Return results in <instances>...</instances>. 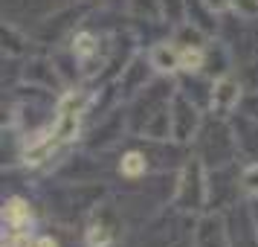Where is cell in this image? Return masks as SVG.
<instances>
[{
    "mask_svg": "<svg viewBox=\"0 0 258 247\" xmlns=\"http://www.w3.org/2000/svg\"><path fill=\"white\" fill-rule=\"evenodd\" d=\"M200 125L203 122H200L198 105L186 93H174V99H171V137L177 142H188L198 137Z\"/></svg>",
    "mask_w": 258,
    "mask_h": 247,
    "instance_id": "277c9868",
    "label": "cell"
},
{
    "mask_svg": "<svg viewBox=\"0 0 258 247\" xmlns=\"http://www.w3.org/2000/svg\"><path fill=\"white\" fill-rule=\"evenodd\" d=\"M226 230H229V244L232 247H258V227L252 221V212L244 204L229 207Z\"/></svg>",
    "mask_w": 258,
    "mask_h": 247,
    "instance_id": "5b68a950",
    "label": "cell"
},
{
    "mask_svg": "<svg viewBox=\"0 0 258 247\" xmlns=\"http://www.w3.org/2000/svg\"><path fill=\"white\" fill-rule=\"evenodd\" d=\"M241 105V84L229 79V76H221L218 82L212 84L209 90V108L215 117H226L229 111Z\"/></svg>",
    "mask_w": 258,
    "mask_h": 247,
    "instance_id": "8992f818",
    "label": "cell"
},
{
    "mask_svg": "<svg viewBox=\"0 0 258 247\" xmlns=\"http://www.w3.org/2000/svg\"><path fill=\"white\" fill-rule=\"evenodd\" d=\"M206 64V50L203 47H183L180 50V70L198 73Z\"/></svg>",
    "mask_w": 258,
    "mask_h": 247,
    "instance_id": "e0dca14e",
    "label": "cell"
},
{
    "mask_svg": "<svg viewBox=\"0 0 258 247\" xmlns=\"http://www.w3.org/2000/svg\"><path fill=\"white\" fill-rule=\"evenodd\" d=\"M174 204L180 212H198L209 204V177L203 172V160L200 157H188L180 177H177V195Z\"/></svg>",
    "mask_w": 258,
    "mask_h": 247,
    "instance_id": "7a4b0ae2",
    "label": "cell"
},
{
    "mask_svg": "<svg viewBox=\"0 0 258 247\" xmlns=\"http://www.w3.org/2000/svg\"><path fill=\"white\" fill-rule=\"evenodd\" d=\"M241 114L258 122V93H249V96L241 99Z\"/></svg>",
    "mask_w": 258,
    "mask_h": 247,
    "instance_id": "ffe728a7",
    "label": "cell"
},
{
    "mask_svg": "<svg viewBox=\"0 0 258 247\" xmlns=\"http://www.w3.org/2000/svg\"><path fill=\"white\" fill-rule=\"evenodd\" d=\"M148 67H151V61H148V64H145L142 59L131 61V67H125V73H122V90H125V93L145 90V82H148Z\"/></svg>",
    "mask_w": 258,
    "mask_h": 247,
    "instance_id": "4fadbf2b",
    "label": "cell"
},
{
    "mask_svg": "<svg viewBox=\"0 0 258 247\" xmlns=\"http://www.w3.org/2000/svg\"><path fill=\"white\" fill-rule=\"evenodd\" d=\"M186 12H188V18H191V24L198 26V29H203V32H215V29H218V21H215L218 12L212 9L206 0H188Z\"/></svg>",
    "mask_w": 258,
    "mask_h": 247,
    "instance_id": "8fae6325",
    "label": "cell"
},
{
    "mask_svg": "<svg viewBox=\"0 0 258 247\" xmlns=\"http://www.w3.org/2000/svg\"><path fill=\"white\" fill-rule=\"evenodd\" d=\"M35 247H58V241L52 235H38L35 238Z\"/></svg>",
    "mask_w": 258,
    "mask_h": 247,
    "instance_id": "44dd1931",
    "label": "cell"
},
{
    "mask_svg": "<svg viewBox=\"0 0 258 247\" xmlns=\"http://www.w3.org/2000/svg\"><path fill=\"white\" fill-rule=\"evenodd\" d=\"M215 12H226L232 9L238 15H258V0H206Z\"/></svg>",
    "mask_w": 258,
    "mask_h": 247,
    "instance_id": "2e32d148",
    "label": "cell"
},
{
    "mask_svg": "<svg viewBox=\"0 0 258 247\" xmlns=\"http://www.w3.org/2000/svg\"><path fill=\"white\" fill-rule=\"evenodd\" d=\"M73 56H76V61H82L84 70H87L90 59L99 56V38L93 32H79V35L73 38Z\"/></svg>",
    "mask_w": 258,
    "mask_h": 247,
    "instance_id": "5bb4252c",
    "label": "cell"
},
{
    "mask_svg": "<svg viewBox=\"0 0 258 247\" xmlns=\"http://www.w3.org/2000/svg\"><path fill=\"white\" fill-rule=\"evenodd\" d=\"M148 172V157L145 152H128L122 154V160H119V175L128 177V180H137Z\"/></svg>",
    "mask_w": 258,
    "mask_h": 247,
    "instance_id": "9a60e30c",
    "label": "cell"
},
{
    "mask_svg": "<svg viewBox=\"0 0 258 247\" xmlns=\"http://www.w3.org/2000/svg\"><path fill=\"white\" fill-rule=\"evenodd\" d=\"M148 61H151L154 70L171 73L180 67V50H174L171 44H154L151 53H148Z\"/></svg>",
    "mask_w": 258,
    "mask_h": 247,
    "instance_id": "7c38bea8",
    "label": "cell"
},
{
    "mask_svg": "<svg viewBox=\"0 0 258 247\" xmlns=\"http://www.w3.org/2000/svg\"><path fill=\"white\" fill-rule=\"evenodd\" d=\"M195 145H198V157L206 166H226L235 163V154H238V140H235V128H229L223 117H212L200 125L198 137H195Z\"/></svg>",
    "mask_w": 258,
    "mask_h": 247,
    "instance_id": "6da1fadb",
    "label": "cell"
},
{
    "mask_svg": "<svg viewBox=\"0 0 258 247\" xmlns=\"http://www.w3.org/2000/svg\"><path fill=\"white\" fill-rule=\"evenodd\" d=\"M188 0H163V15L171 21V24H180L183 21V9H186Z\"/></svg>",
    "mask_w": 258,
    "mask_h": 247,
    "instance_id": "d6986e66",
    "label": "cell"
},
{
    "mask_svg": "<svg viewBox=\"0 0 258 247\" xmlns=\"http://www.w3.org/2000/svg\"><path fill=\"white\" fill-rule=\"evenodd\" d=\"M232 128H235V140H238V154H244V157L258 163V122L241 114Z\"/></svg>",
    "mask_w": 258,
    "mask_h": 247,
    "instance_id": "ba28073f",
    "label": "cell"
},
{
    "mask_svg": "<svg viewBox=\"0 0 258 247\" xmlns=\"http://www.w3.org/2000/svg\"><path fill=\"white\" fill-rule=\"evenodd\" d=\"M238 192H244L241 186V172L235 163L215 166L209 175V204L212 210H226L238 204Z\"/></svg>",
    "mask_w": 258,
    "mask_h": 247,
    "instance_id": "3957f363",
    "label": "cell"
},
{
    "mask_svg": "<svg viewBox=\"0 0 258 247\" xmlns=\"http://www.w3.org/2000/svg\"><path fill=\"white\" fill-rule=\"evenodd\" d=\"M84 247H116V227L110 218L99 215L84 230Z\"/></svg>",
    "mask_w": 258,
    "mask_h": 247,
    "instance_id": "9c48e42d",
    "label": "cell"
},
{
    "mask_svg": "<svg viewBox=\"0 0 258 247\" xmlns=\"http://www.w3.org/2000/svg\"><path fill=\"white\" fill-rule=\"evenodd\" d=\"M3 221L9 224L12 230H24L26 224L32 221L29 201H24V198H9L6 204H3Z\"/></svg>",
    "mask_w": 258,
    "mask_h": 247,
    "instance_id": "30bf717a",
    "label": "cell"
},
{
    "mask_svg": "<svg viewBox=\"0 0 258 247\" xmlns=\"http://www.w3.org/2000/svg\"><path fill=\"white\" fill-rule=\"evenodd\" d=\"M241 186L246 195H258V163H249L241 172Z\"/></svg>",
    "mask_w": 258,
    "mask_h": 247,
    "instance_id": "ac0fdd59",
    "label": "cell"
},
{
    "mask_svg": "<svg viewBox=\"0 0 258 247\" xmlns=\"http://www.w3.org/2000/svg\"><path fill=\"white\" fill-rule=\"evenodd\" d=\"M195 247H232L229 244V230L226 218L221 215H206L195 230Z\"/></svg>",
    "mask_w": 258,
    "mask_h": 247,
    "instance_id": "52a82bcc",
    "label": "cell"
}]
</instances>
